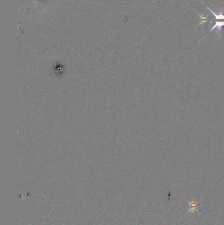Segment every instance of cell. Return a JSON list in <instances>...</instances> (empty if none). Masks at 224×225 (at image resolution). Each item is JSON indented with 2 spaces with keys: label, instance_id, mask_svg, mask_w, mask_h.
Here are the masks:
<instances>
[{
  "label": "cell",
  "instance_id": "cell-2",
  "mask_svg": "<svg viewBox=\"0 0 224 225\" xmlns=\"http://www.w3.org/2000/svg\"><path fill=\"white\" fill-rule=\"evenodd\" d=\"M206 8H207V9H208L209 11H210L211 13L213 15L215 20H224V13H223V10L222 8H221L220 11H219L218 14L215 13L213 12L212 10L210 9V8H209L208 7H207V6H206Z\"/></svg>",
  "mask_w": 224,
  "mask_h": 225
},
{
  "label": "cell",
  "instance_id": "cell-1",
  "mask_svg": "<svg viewBox=\"0 0 224 225\" xmlns=\"http://www.w3.org/2000/svg\"><path fill=\"white\" fill-rule=\"evenodd\" d=\"M224 26V21H216L215 22V24L212 26V28L209 31V33L212 32L213 29L217 28L216 33L219 32V36L221 35V31H222V27Z\"/></svg>",
  "mask_w": 224,
  "mask_h": 225
},
{
  "label": "cell",
  "instance_id": "cell-3",
  "mask_svg": "<svg viewBox=\"0 0 224 225\" xmlns=\"http://www.w3.org/2000/svg\"><path fill=\"white\" fill-rule=\"evenodd\" d=\"M197 14L198 15V16H199L200 20V22L198 23L197 26H196V27H198L200 26V25H201V24L204 25L205 23L207 22V19H208V15H206L205 16H203L202 15L198 14V13H197Z\"/></svg>",
  "mask_w": 224,
  "mask_h": 225
}]
</instances>
